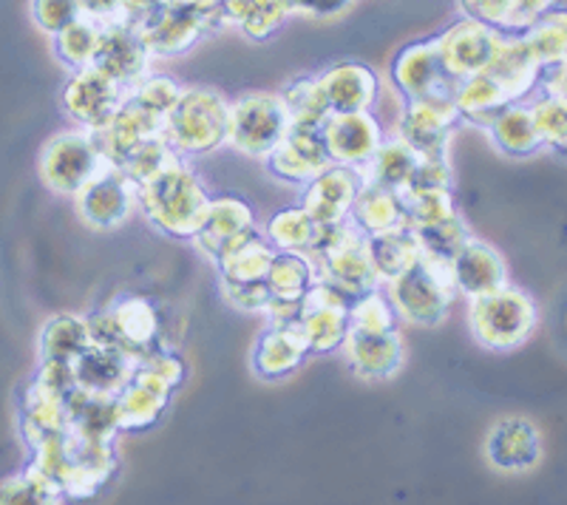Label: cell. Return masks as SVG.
I'll use <instances>...</instances> for the list:
<instances>
[{
    "instance_id": "6da1fadb",
    "label": "cell",
    "mask_w": 567,
    "mask_h": 505,
    "mask_svg": "<svg viewBox=\"0 0 567 505\" xmlns=\"http://www.w3.org/2000/svg\"><path fill=\"white\" fill-rule=\"evenodd\" d=\"M136 205L162 234L194 239L210 208V196L199 185V176L176 154L165 168L136 185Z\"/></svg>"
},
{
    "instance_id": "7a4b0ae2",
    "label": "cell",
    "mask_w": 567,
    "mask_h": 505,
    "mask_svg": "<svg viewBox=\"0 0 567 505\" xmlns=\"http://www.w3.org/2000/svg\"><path fill=\"white\" fill-rule=\"evenodd\" d=\"M230 103L216 89H182L174 109L162 120V136L179 156H199L227 143Z\"/></svg>"
},
{
    "instance_id": "3957f363",
    "label": "cell",
    "mask_w": 567,
    "mask_h": 505,
    "mask_svg": "<svg viewBox=\"0 0 567 505\" xmlns=\"http://www.w3.org/2000/svg\"><path fill=\"white\" fill-rule=\"evenodd\" d=\"M386 285V296L392 301L394 312L400 318H406L409 324L417 327L440 324L460 296L449 265L429 259L423 252L409 270L389 279Z\"/></svg>"
},
{
    "instance_id": "277c9868",
    "label": "cell",
    "mask_w": 567,
    "mask_h": 505,
    "mask_svg": "<svg viewBox=\"0 0 567 505\" xmlns=\"http://www.w3.org/2000/svg\"><path fill=\"white\" fill-rule=\"evenodd\" d=\"M471 330L488 350L508 352L523 347L536 330V305L528 292L516 287H496L471 298Z\"/></svg>"
},
{
    "instance_id": "5b68a950",
    "label": "cell",
    "mask_w": 567,
    "mask_h": 505,
    "mask_svg": "<svg viewBox=\"0 0 567 505\" xmlns=\"http://www.w3.org/2000/svg\"><path fill=\"white\" fill-rule=\"evenodd\" d=\"M290 131V114L278 94L250 91L227 111V145L256 159H267Z\"/></svg>"
},
{
    "instance_id": "8992f818",
    "label": "cell",
    "mask_w": 567,
    "mask_h": 505,
    "mask_svg": "<svg viewBox=\"0 0 567 505\" xmlns=\"http://www.w3.org/2000/svg\"><path fill=\"white\" fill-rule=\"evenodd\" d=\"M105 156L100 154L91 131H63L54 134L40 151V176L54 194L78 196L94 176L103 171Z\"/></svg>"
},
{
    "instance_id": "52a82bcc",
    "label": "cell",
    "mask_w": 567,
    "mask_h": 505,
    "mask_svg": "<svg viewBox=\"0 0 567 505\" xmlns=\"http://www.w3.org/2000/svg\"><path fill=\"white\" fill-rule=\"evenodd\" d=\"M457 123L460 111L454 105V91H434L425 97L406 100L398 136L420 156H449V143Z\"/></svg>"
},
{
    "instance_id": "ba28073f",
    "label": "cell",
    "mask_w": 567,
    "mask_h": 505,
    "mask_svg": "<svg viewBox=\"0 0 567 505\" xmlns=\"http://www.w3.org/2000/svg\"><path fill=\"white\" fill-rule=\"evenodd\" d=\"M503 34L505 32H499V29L474 18H465L445 29L443 34L434 38L445 74L452 80H463L471 78V74L485 72L491 60H494L496 49H499Z\"/></svg>"
},
{
    "instance_id": "9c48e42d",
    "label": "cell",
    "mask_w": 567,
    "mask_h": 505,
    "mask_svg": "<svg viewBox=\"0 0 567 505\" xmlns=\"http://www.w3.org/2000/svg\"><path fill=\"white\" fill-rule=\"evenodd\" d=\"M136 208V185L116 168L105 163L94 179L78 190V214L94 230H114L125 225Z\"/></svg>"
},
{
    "instance_id": "30bf717a",
    "label": "cell",
    "mask_w": 567,
    "mask_h": 505,
    "mask_svg": "<svg viewBox=\"0 0 567 505\" xmlns=\"http://www.w3.org/2000/svg\"><path fill=\"white\" fill-rule=\"evenodd\" d=\"M151 58H179L207 34L205 20L176 3H162L131 20Z\"/></svg>"
},
{
    "instance_id": "8fae6325",
    "label": "cell",
    "mask_w": 567,
    "mask_h": 505,
    "mask_svg": "<svg viewBox=\"0 0 567 505\" xmlns=\"http://www.w3.org/2000/svg\"><path fill=\"white\" fill-rule=\"evenodd\" d=\"M128 91L116 85L109 74H103L97 65H83L74 69L65 83L63 105L74 123L83 125L85 131H97L114 117V111L123 105Z\"/></svg>"
},
{
    "instance_id": "7c38bea8",
    "label": "cell",
    "mask_w": 567,
    "mask_h": 505,
    "mask_svg": "<svg viewBox=\"0 0 567 505\" xmlns=\"http://www.w3.org/2000/svg\"><path fill=\"white\" fill-rule=\"evenodd\" d=\"M151 60L154 58L142 45L134 23L128 18H120L111 20V23H103L97 54H94V63L91 65H97L100 72L109 74L116 85H123L125 91H131L148 74Z\"/></svg>"
},
{
    "instance_id": "4fadbf2b",
    "label": "cell",
    "mask_w": 567,
    "mask_h": 505,
    "mask_svg": "<svg viewBox=\"0 0 567 505\" xmlns=\"http://www.w3.org/2000/svg\"><path fill=\"white\" fill-rule=\"evenodd\" d=\"M321 134L329 159L338 165H352V168H363L386 140L372 111H343V114L332 111L321 123Z\"/></svg>"
},
{
    "instance_id": "5bb4252c",
    "label": "cell",
    "mask_w": 567,
    "mask_h": 505,
    "mask_svg": "<svg viewBox=\"0 0 567 505\" xmlns=\"http://www.w3.org/2000/svg\"><path fill=\"white\" fill-rule=\"evenodd\" d=\"M349 298L341 296L336 287L318 279L310 290L303 292V316L301 327L310 355H327V352L341 350L343 338L349 330Z\"/></svg>"
},
{
    "instance_id": "9a60e30c",
    "label": "cell",
    "mask_w": 567,
    "mask_h": 505,
    "mask_svg": "<svg viewBox=\"0 0 567 505\" xmlns=\"http://www.w3.org/2000/svg\"><path fill=\"white\" fill-rule=\"evenodd\" d=\"M363 185V171L352 165H327L307 182L303 194V210L312 216L316 225H338L349 219L354 196Z\"/></svg>"
},
{
    "instance_id": "2e32d148",
    "label": "cell",
    "mask_w": 567,
    "mask_h": 505,
    "mask_svg": "<svg viewBox=\"0 0 567 505\" xmlns=\"http://www.w3.org/2000/svg\"><path fill=\"white\" fill-rule=\"evenodd\" d=\"M347 363L361 381H386L403 367V341L398 330H354L341 343Z\"/></svg>"
},
{
    "instance_id": "e0dca14e",
    "label": "cell",
    "mask_w": 567,
    "mask_h": 505,
    "mask_svg": "<svg viewBox=\"0 0 567 505\" xmlns=\"http://www.w3.org/2000/svg\"><path fill=\"white\" fill-rule=\"evenodd\" d=\"M485 457L496 472H530L542 461L539 429L525 418H505L491 426L488 437H485Z\"/></svg>"
},
{
    "instance_id": "ac0fdd59",
    "label": "cell",
    "mask_w": 567,
    "mask_h": 505,
    "mask_svg": "<svg viewBox=\"0 0 567 505\" xmlns=\"http://www.w3.org/2000/svg\"><path fill=\"white\" fill-rule=\"evenodd\" d=\"M392 83L406 100H417L434 91H454L457 80L445 74L437 43L432 38L400 49L392 63Z\"/></svg>"
},
{
    "instance_id": "d6986e66",
    "label": "cell",
    "mask_w": 567,
    "mask_h": 505,
    "mask_svg": "<svg viewBox=\"0 0 567 505\" xmlns=\"http://www.w3.org/2000/svg\"><path fill=\"white\" fill-rule=\"evenodd\" d=\"M174 387L156 378L154 372L136 367L131 381L114 395V415L120 432L148 429L159 421L162 409L168 406Z\"/></svg>"
},
{
    "instance_id": "ffe728a7",
    "label": "cell",
    "mask_w": 567,
    "mask_h": 505,
    "mask_svg": "<svg viewBox=\"0 0 567 505\" xmlns=\"http://www.w3.org/2000/svg\"><path fill=\"white\" fill-rule=\"evenodd\" d=\"M74 381L83 392L91 395L114 398L125 383L131 381L136 370V355L120 350V347H105V343H89L74 361Z\"/></svg>"
},
{
    "instance_id": "44dd1931",
    "label": "cell",
    "mask_w": 567,
    "mask_h": 505,
    "mask_svg": "<svg viewBox=\"0 0 567 505\" xmlns=\"http://www.w3.org/2000/svg\"><path fill=\"white\" fill-rule=\"evenodd\" d=\"M94 143H97L100 154L105 156V163L120 165L131 151L140 143H145L148 136L162 134V117L151 114L148 109H142L140 103L125 94L123 105L114 111V117L103 125V128L91 131Z\"/></svg>"
},
{
    "instance_id": "7402d4cb",
    "label": "cell",
    "mask_w": 567,
    "mask_h": 505,
    "mask_svg": "<svg viewBox=\"0 0 567 505\" xmlns=\"http://www.w3.org/2000/svg\"><path fill=\"white\" fill-rule=\"evenodd\" d=\"M449 270H452L460 296L468 298L485 296L496 287L508 285V270H505V259L499 256V250H494L488 241L477 239V236H471L460 247L457 256L449 261Z\"/></svg>"
},
{
    "instance_id": "603a6c76",
    "label": "cell",
    "mask_w": 567,
    "mask_h": 505,
    "mask_svg": "<svg viewBox=\"0 0 567 505\" xmlns=\"http://www.w3.org/2000/svg\"><path fill=\"white\" fill-rule=\"evenodd\" d=\"M323 97L329 111L343 114V111H372L381 94V80L363 63H336L327 72L318 74Z\"/></svg>"
},
{
    "instance_id": "cb8c5ba5",
    "label": "cell",
    "mask_w": 567,
    "mask_h": 505,
    "mask_svg": "<svg viewBox=\"0 0 567 505\" xmlns=\"http://www.w3.org/2000/svg\"><path fill=\"white\" fill-rule=\"evenodd\" d=\"M307 355H310V343L303 336L301 321L290 327H270L258 338L256 352H252V370L265 381H278V378L296 372Z\"/></svg>"
},
{
    "instance_id": "d4e9b609",
    "label": "cell",
    "mask_w": 567,
    "mask_h": 505,
    "mask_svg": "<svg viewBox=\"0 0 567 505\" xmlns=\"http://www.w3.org/2000/svg\"><path fill=\"white\" fill-rule=\"evenodd\" d=\"M111 327H114L116 347L131 355H145L148 350H154V341L159 336V318L151 301L140 296L120 298L116 305L109 307Z\"/></svg>"
},
{
    "instance_id": "484cf974",
    "label": "cell",
    "mask_w": 567,
    "mask_h": 505,
    "mask_svg": "<svg viewBox=\"0 0 567 505\" xmlns=\"http://www.w3.org/2000/svg\"><path fill=\"white\" fill-rule=\"evenodd\" d=\"M511 103L514 100H511L508 91L488 72L471 74V78L454 83V105L460 111V120H471L480 128H488L491 120Z\"/></svg>"
},
{
    "instance_id": "4316f807",
    "label": "cell",
    "mask_w": 567,
    "mask_h": 505,
    "mask_svg": "<svg viewBox=\"0 0 567 505\" xmlns=\"http://www.w3.org/2000/svg\"><path fill=\"white\" fill-rule=\"evenodd\" d=\"M250 227H256L250 205L245 199H236V196H221V199H210V208H207V216L202 221L199 234L194 236V241L199 245L202 252L216 259L219 247L230 236L250 230Z\"/></svg>"
},
{
    "instance_id": "83f0119b",
    "label": "cell",
    "mask_w": 567,
    "mask_h": 505,
    "mask_svg": "<svg viewBox=\"0 0 567 505\" xmlns=\"http://www.w3.org/2000/svg\"><path fill=\"white\" fill-rule=\"evenodd\" d=\"M367 256L378 281H389L420 259V245L409 225L392 227L383 234L367 236Z\"/></svg>"
},
{
    "instance_id": "f1b7e54d",
    "label": "cell",
    "mask_w": 567,
    "mask_h": 505,
    "mask_svg": "<svg viewBox=\"0 0 567 505\" xmlns=\"http://www.w3.org/2000/svg\"><path fill=\"white\" fill-rule=\"evenodd\" d=\"M349 216L358 227H361L363 236L383 234V230H392V227L406 225V210H403V199L400 194L386 188H378L372 182H363L358 196H354Z\"/></svg>"
},
{
    "instance_id": "f546056e",
    "label": "cell",
    "mask_w": 567,
    "mask_h": 505,
    "mask_svg": "<svg viewBox=\"0 0 567 505\" xmlns=\"http://www.w3.org/2000/svg\"><path fill=\"white\" fill-rule=\"evenodd\" d=\"M420 154L406 145L400 136L392 140H383L381 148L374 151L372 159L363 165V182H372L378 188L394 190V194H403L414 174V165H417Z\"/></svg>"
},
{
    "instance_id": "4dcf8cb0",
    "label": "cell",
    "mask_w": 567,
    "mask_h": 505,
    "mask_svg": "<svg viewBox=\"0 0 567 505\" xmlns=\"http://www.w3.org/2000/svg\"><path fill=\"white\" fill-rule=\"evenodd\" d=\"M221 14L250 40H267L290 18V7L287 0H221Z\"/></svg>"
},
{
    "instance_id": "1f68e13d",
    "label": "cell",
    "mask_w": 567,
    "mask_h": 505,
    "mask_svg": "<svg viewBox=\"0 0 567 505\" xmlns=\"http://www.w3.org/2000/svg\"><path fill=\"white\" fill-rule=\"evenodd\" d=\"M491 134V143L508 156H530L542 148V140L534 128L528 105L511 103L485 128Z\"/></svg>"
},
{
    "instance_id": "d6a6232c",
    "label": "cell",
    "mask_w": 567,
    "mask_h": 505,
    "mask_svg": "<svg viewBox=\"0 0 567 505\" xmlns=\"http://www.w3.org/2000/svg\"><path fill=\"white\" fill-rule=\"evenodd\" d=\"M270 296L276 298H303L318 281V267L307 252L276 250L265 276Z\"/></svg>"
},
{
    "instance_id": "836d02e7",
    "label": "cell",
    "mask_w": 567,
    "mask_h": 505,
    "mask_svg": "<svg viewBox=\"0 0 567 505\" xmlns=\"http://www.w3.org/2000/svg\"><path fill=\"white\" fill-rule=\"evenodd\" d=\"M91 343L89 321L80 316H54L40 332V361H74Z\"/></svg>"
},
{
    "instance_id": "e575fe53",
    "label": "cell",
    "mask_w": 567,
    "mask_h": 505,
    "mask_svg": "<svg viewBox=\"0 0 567 505\" xmlns=\"http://www.w3.org/2000/svg\"><path fill=\"white\" fill-rule=\"evenodd\" d=\"M523 34L525 45H528L530 58L539 63V69L548 65L565 63L567 54V18L559 7L550 9L548 14H542L536 23H530Z\"/></svg>"
},
{
    "instance_id": "d590c367",
    "label": "cell",
    "mask_w": 567,
    "mask_h": 505,
    "mask_svg": "<svg viewBox=\"0 0 567 505\" xmlns=\"http://www.w3.org/2000/svg\"><path fill=\"white\" fill-rule=\"evenodd\" d=\"M100 29L103 23L91 18H78L74 23L63 29V32L54 34V54H58L60 63L65 69H83V65L94 63V54H97V43H100Z\"/></svg>"
},
{
    "instance_id": "8d00e7d4",
    "label": "cell",
    "mask_w": 567,
    "mask_h": 505,
    "mask_svg": "<svg viewBox=\"0 0 567 505\" xmlns=\"http://www.w3.org/2000/svg\"><path fill=\"white\" fill-rule=\"evenodd\" d=\"M318 225L312 216L301 208L278 210L270 221H267V239H270L272 250H292L307 252L310 256L312 245H316Z\"/></svg>"
},
{
    "instance_id": "74e56055",
    "label": "cell",
    "mask_w": 567,
    "mask_h": 505,
    "mask_svg": "<svg viewBox=\"0 0 567 505\" xmlns=\"http://www.w3.org/2000/svg\"><path fill=\"white\" fill-rule=\"evenodd\" d=\"M412 230H414V239H417L420 245V252L429 256V259L445 261V265H449V261L457 256L460 247L471 239L468 225L460 219V214L445 216V219L432 221V225L412 227Z\"/></svg>"
},
{
    "instance_id": "f35d334b",
    "label": "cell",
    "mask_w": 567,
    "mask_h": 505,
    "mask_svg": "<svg viewBox=\"0 0 567 505\" xmlns=\"http://www.w3.org/2000/svg\"><path fill=\"white\" fill-rule=\"evenodd\" d=\"M272 252L276 250L265 239H258L256 234L247 241H241V245L233 247V250H227L225 256H219L216 265H219L221 279L225 281H256L267 276Z\"/></svg>"
},
{
    "instance_id": "ab89813d",
    "label": "cell",
    "mask_w": 567,
    "mask_h": 505,
    "mask_svg": "<svg viewBox=\"0 0 567 505\" xmlns=\"http://www.w3.org/2000/svg\"><path fill=\"white\" fill-rule=\"evenodd\" d=\"M284 109L290 114V123L298 125H321L332 114L323 97L318 78H298L278 91Z\"/></svg>"
},
{
    "instance_id": "60d3db41",
    "label": "cell",
    "mask_w": 567,
    "mask_h": 505,
    "mask_svg": "<svg viewBox=\"0 0 567 505\" xmlns=\"http://www.w3.org/2000/svg\"><path fill=\"white\" fill-rule=\"evenodd\" d=\"M530 109L534 128L542 140V148H550L556 154L567 148V109L561 91H545Z\"/></svg>"
},
{
    "instance_id": "b9f144b4",
    "label": "cell",
    "mask_w": 567,
    "mask_h": 505,
    "mask_svg": "<svg viewBox=\"0 0 567 505\" xmlns=\"http://www.w3.org/2000/svg\"><path fill=\"white\" fill-rule=\"evenodd\" d=\"M174 156H176V151L171 148L168 140H165L162 134H156V136H148L145 143L136 145V148L131 151V154L125 156L123 163L116 165V168L123 171V174L128 176L134 185H142V182L151 179L156 171L165 168V165H168Z\"/></svg>"
},
{
    "instance_id": "7bdbcfd3",
    "label": "cell",
    "mask_w": 567,
    "mask_h": 505,
    "mask_svg": "<svg viewBox=\"0 0 567 505\" xmlns=\"http://www.w3.org/2000/svg\"><path fill=\"white\" fill-rule=\"evenodd\" d=\"M347 316L349 327H354V330H394V324H398V312H394L389 296L381 292V287L349 301Z\"/></svg>"
},
{
    "instance_id": "ee69618b",
    "label": "cell",
    "mask_w": 567,
    "mask_h": 505,
    "mask_svg": "<svg viewBox=\"0 0 567 505\" xmlns=\"http://www.w3.org/2000/svg\"><path fill=\"white\" fill-rule=\"evenodd\" d=\"M179 94H182V85L176 83L174 78H168V74H151V72L128 91V97L134 100V103H140L142 109H148L151 114H156V117L162 120H165V114L174 109Z\"/></svg>"
},
{
    "instance_id": "f6af8a7d",
    "label": "cell",
    "mask_w": 567,
    "mask_h": 505,
    "mask_svg": "<svg viewBox=\"0 0 567 505\" xmlns=\"http://www.w3.org/2000/svg\"><path fill=\"white\" fill-rule=\"evenodd\" d=\"M403 210H406V225L420 227L432 225V221L445 219V216L457 214L454 208L452 190H423V194H400Z\"/></svg>"
},
{
    "instance_id": "bcb514c9",
    "label": "cell",
    "mask_w": 567,
    "mask_h": 505,
    "mask_svg": "<svg viewBox=\"0 0 567 505\" xmlns=\"http://www.w3.org/2000/svg\"><path fill=\"white\" fill-rule=\"evenodd\" d=\"M452 165L449 156H420L414 174L403 194H423V190H452Z\"/></svg>"
},
{
    "instance_id": "7dc6e473",
    "label": "cell",
    "mask_w": 567,
    "mask_h": 505,
    "mask_svg": "<svg viewBox=\"0 0 567 505\" xmlns=\"http://www.w3.org/2000/svg\"><path fill=\"white\" fill-rule=\"evenodd\" d=\"M32 18L40 32L54 38L69 23L83 18V9H80V0H32Z\"/></svg>"
},
{
    "instance_id": "c3c4849f",
    "label": "cell",
    "mask_w": 567,
    "mask_h": 505,
    "mask_svg": "<svg viewBox=\"0 0 567 505\" xmlns=\"http://www.w3.org/2000/svg\"><path fill=\"white\" fill-rule=\"evenodd\" d=\"M0 503H60V497L49 492L43 483H38L32 474H14V477L0 483Z\"/></svg>"
},
{
    "instance_id": "681fc988",
    "label": "cell",
    "mask_w": 567,
    "mask_h": 505,
    "mask_svg": "<svg viewBox=\"0 0 567 505\" xmlns=\"http://www.w3.org/2000/svg\"><path fill=\"white\" fill-rule=\"evenodd\" d=\"M225 296L236 310L241 312H265L270 301V287L265 279L256 281H225Z\"/></svg>"
},
{
    "instance_id": "f907efd6",
    "label": "cell",
    "mask_w": 567,
    "mask_h": 505,
    "mask_svg": "<svg viewBox=\"0 0 567 505\" xmlns=\"http://www.w3.org/2000/svg\"><path fill=\"white\" fill-rule=\"evenodd\" d=\"M34 387L45 395L65 401L71 389H78V381H74V370H71L69 361H43L38 378H34Z\"/></svg>"
},
{
    "instance_id": "816d5d0a",
    "label": "cell",
    "mask_w": 567,
    "mask_h": 505,
    "mask_svg": "<svg viewBox=\"0 0 567 505\" xmlns=\"http://www.w3.org/2000/svg\"><path fill=\"white\" fill-rule=\"evenodd\" d=\"M267 168H270L272 176H278V179L301 182V185H307V182L316 176V171L303 163L301 156H298L287 143H281L270 156H267Z\"/></svg>"
},
{
    "instance_id": "f5cc1de1",
    "label": "cell",
    "mask_w": 567,
    "mask_h": 505,
    "mask_svg": "<svg viewBox=\"0 0 567 505\" xmlns=\"http://www.w3.org/2000/svg\"><path fill=\"white\" fill-rule=\"evenodd\" d=\"M460 7L468 18L483 20L488 27L505 32V23H508L511 12V0H460Z\"/></svg>"
},
{
    "instance_id": "db71d44e",
    "label": "cell",
    "mask_w": 567,
    "mask_h": 505,
    "mask_svg": "<svg viewBox=\"0 0 567 505\" xmlns=\"http://www.w3.org/2000/svg\"><path fill=\"white\" fill-rule=\"evenodd\" d=\"M352 0H287L290 14H310V18H336L347 12Z\"/></svg>"
},
{
    "instance_id": "11a10c76",
    "label": "cell",
    "mask_w": 567,
    "mask_h": 505,
    "mask_svg": "<svg viewBox=\"0 0 567 505\" xmlns=\"http://www.w3.org/2000/svg\"><path fill=\"white\" fill-rule=\"evenodd\" d=\"M171 3L187 9V12L199 14V18L205 20L207 32H210V29L227 27L225 14H221V0H171Z\"/></svg>"
},
{
    "instance_id": "9f6ffc18",
    "label": "cell",
    "mask_w": 567,
    "mask_h": 505,
    "mask_svg": "<svg viewBox=\"0 0 567 505\" xmlns=\"http://www.w3.org/2000/svg\"><path fill=\"white\" fill-rule=\"evenodd\" d=\"M85 18L97 20V23H111V20L125 18L123 0H80Z\"/></svg>"
},
{
    "instance_id": "6f0895ef",
    "label": "cell",
    "mask_w": 567,
    "mask_h": 505,
    "mask_svg": "<svg viewBox=\"0 0 567 505\" xmlns=\"http://www.w3.org/2000/svg\"><path fill=\"white\" fill-rule=\"evenodd\" d=\"M162 3H168V0H123V14L128 20H134L140 14L151 12V9L162 7Z\"/></svg>"
}]
</instances>
